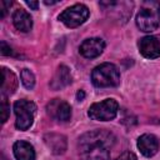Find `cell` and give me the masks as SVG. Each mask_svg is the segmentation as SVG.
<instances>
[{"mask_svg": "<svg viewBox=\"0 0 160 160\" xmlns=\"http://www.w3.org/2000/svg\"><path fill=\"white\" fill-rule=\"evenodd\" d=\"M114 142V135L106 130H91L82 134L78 141L80 160H110Z\"/></svg>", "mask_w": 160, "mask_h": 160, "instance_id": "cell-1", "label": "cell"}, {"mask_svg": "<svg viewBox=\"0 0 160 160\" xmlns=\"http://www.w3.org/2000/svg\"><path fill=\"white\" fill-rule=\"evenodd\" d=\"M136 26L145 32L154 31L160 25V2L144 1L136 15Z\"/></svg>", "mask_w": 160, "mask_h": 160, "instance_id": "cell-2", "label": "cell"}, {"mask_svg": "<svg viewBox=\"0 0 160 160\" xmlns=\"http://www.w3.org/2000/svg\"><path fill=\"white\" fill-rule=\"evenodd\" d=\"M91 81L96 88L116 86L120 82V72L114 64L104 62L92 70Z\"/></svg>", "mask_w": 160, "mask_h": 160, "instance_id": "cell-3", "label": "cell"}, {"mask_svg": "<svg viewBox=\"0 0 160 160\" xmlns=\"http://www.w3.org/2000/svg\"><path fill=\"white\" fill-rule=\"evenodd\" d=\"M118 110L119 104L115 99H105L100 102L92 104L88 110V115L96 121H109L116 116Z\"/></svg>", "mask_w": 160, "mask_h": 160, "instance_id": "cell-4", "label": "cell"}, {"mask_svg": "<svg viewBox=\"0 0 160 160\" xmlns=\"http://www.w3.org/2000/svg\"><path fill=\"white\" fill-rule=\"evenodd\" d=\"M14 111L16 115L15 126L19 130H28L34 121V116L36 112V105L29 100H18L14 104Z\"/></svg>", "mask_w": 160, "mask_h": 160, "instance_id": "cell-5", "label": "cell"}, {"mask_svg": "<svg viewBox=\"0 0 160 160\" xmlns=\"http://www.w3.org/2000/svg\"><path fill=\"white\" fill-rule=\"evenodd\" d=\"M89 14L90 11L88 6H85L84 4H75L65 9L59 15V20L68 28H78L88 20Z\"/></svg>", "mask_w": 160, "mask_h": 160, "instance_id": "cell-6", "label": "cell"}, {"mask_svg": "<svg viewBox=\"0 0 160 160\" xmlns=\"http://www.w3.org/2000/svg\"><path fill=\"white\" fill-rule=\"evenodd\" d=\"M46 112L55 120L59 121H69L71 118V108L70 105L60 99H54L46 105Z\"/></svg>", "mask_w": 160, "mask_h": 160, "instance_id": "cell-7", "label": "cell"}, {"mask_svg": "<svg viewBox=\"0 0 160 160\" xmlns=\"http://www.w3.org/2000/svg\"><path fill=\"white\" fill-rule=\"evenodd\" d=\"M139 51L146 59H156L160 56V35H150L140 39Z\"/></svg>", "mask_w": 160, "mask_h": 160, "instance_id": "cell-8", "label": "cell"}, {"mask_svg": "<svg viewBox=\"0 0 160 160\" xmlns=\"http://www.w3.org/2000/svg\"><path fill=\"white\" fill-rule=\"evenodd\" d=\"M105 48V42L100 38H90L82 41V44L79 48L80 54L86 59H94L99 56Z\"/></svg>", "mask_w": 160, "mask_h": 160, "instance_id": "cell-9", "label": "cell"}, {"mask_svg": "<svg viewBox=\"0 0 160 160\" xmlns=\"http://www.w3.org/2000/svg\"><path fill=\"white\" fill-rule=\"evenodd\" d=\"M138 149L144 156L151 158L159 150V140L152 134H142L138 139Z\"/></svg>", "mask_w": 160, "mask_h": 160, "instance_id": "cell-10", "label": "cell"}, {"mask_svg": "<svg viewBox=\"0 0 160 160\" xmlns=\"http://www.w3.org/2000/svg\"><path fill=\"white\" fill-rule=\"evenodd\" d=\"M44 142L50 149V151L55 155L64 154L66 150V146H68L66 138L61 134H55V132L45 134L44 135Z\"/></svg>", "mask_w": 160, "mask_h": 160, "instance_id": "cell-11", "label": "cell"}, {"mask_svg": "<svg viewBox=\"0 0 160 160\" xmlns=\"http://www.w3.org/2000/svg\"><path fill=\"white\" fill-rule=\"evenodd\" d=\"M14 155L16 160H35V150L34 146L24 140H19L12 146Z\"/></svg>", "mask_w": 160, "mask_h": 160, "instance_id": "cell-12", "label": "cell"}, {"mask_svg": "<svg viewBox=\"0 0 160 160\" xmlns=\"http://www.w3.org/2000/svg\"><path fill=\"white\" fill-rule=\"evenodd\" d=\"M70 82H71V74H70L69 68L65 65H60L50 82V86L54 90H59V89L68 86Z\"/></svg>", "mask_w": 160, "mask_h": 160, "instance_id": "cell-13", "label": "cell"}, {"mask_svg": "<svg viewBox=\"0 0 160 160\" xmlns=\"http://www.w3.org/2000/svg\"><path fill=\"white\" fill-rule=\"evenodd\" d=\"M12 22H14L15 28L22 32H28L32 28V19H31L30 14L28 11H25L24 9L15 10V12L12 14Z\"/></svg>", "mask_w": 160, "mask_h": 160, "instance_id": "cell-14", "label": "cell"}, {"mask_svg": "<svg viewBox=\"0 0 160 160\" xmlns=\"http://www.w3.org/2000/svg\"><path fill=\"white\" fill-rule=\"evenodd\" d=\"M1 76H2V80H1V95L6 96L8 94H12L16 88H18V79L15 76V74L6 69V68H1Z\"/></svg>", "mask_w": 160, "mask_h": 160, "instance_id": "cell-15", "label": "cell"}, {"mask_svg": "<svg viewBox=\"0 0 160 160\" xmlns=\"http://www.w3.org/2000/svg\"><path fill=\"white\" fill-rule=\"evenodd\" d=\"M20 79H21L22 85L26 89H32L34 88V85H35V76H34V74L29 69H22L21 70Z\"/></svg>", "mask_w": 160, "mask_h": 160, "instance_id": "cell-16", "label": "cell"}, {"mask_svg": "<svg viewBox=\"0 0 160 160\" xmlns=\"http://www.w3.org/2000/svg\"><path fill=\"white\" fill-rule=\"evenodd\" d=\"M0 109H1V122L4 124L8 120L9 115H10V105L8 104L6 96H4V95H1V105H0Z\"/></svg>", "mask_w": 160, "mask_h": 160, "instance_id": "cell-17", "label": "cell"}, {"mask_svg": "<svg viewBox=\"0 0 160 160\" xmlns=\"http://www.w3.org/2000/svg\"><path fill=\"white\" fill-rule=\"evenodd\" d=\"M116 160H138L136 159V155L131 151H124Z\"/></svg>", "mask_w": 160, "mask_h": 160, "instance_id": "cell-18", "label": "cell"}, {"mask_svg": "<svg viewBox=\"0 0 160 160\" xmlns=\"http://www.w3.org/2000/svg\"><path fill=\"white\" fill-rule=\"evenodd\" d=\"M1 54L2 55H14V52H12V50H11V48L5 42V41H1Z\"/></svg>", "mask_w": 160, "mask_h": 160, "instance_id": "cell-19", "label": "cell"}, {"mask_svg": "<svg viewBox=\"0 0 160 160\" xmlns=\"http://www.w3.org/2000/svg\"><path fill=\"white\" fill-rule=\"evenodd\" d=\"M12 2L11 1H0V10H1V18L2 16H5V14H6V11H8V8H10V5H11Z\"/></svg>", "mask_w": 160, "mask_h": 160, "instance_id": "cell-20", "label": "cell"}, {"mask_svg": "<svg viewBox=\"0 0 160 160\" xmlns=\"http://www.w3.org/2000/svg\"><path fill=\"white\" fill-rule=\"evenodd\" d=\"M26 5H28V6H30L31 9L36 10V9H38V6H39V2H38V1H26Z\"/></svg>", "mask_w": 160, "mask_h": 160, "instance_id": "cell-21", "label": "cell"}, {"mask_svg": "<svg viewBox=\"0 0 160 160\" xmlns=\"http://www.w3.org/2000/svg\"><path fill=\"white\" fill-rule=\"evenodd\" d=\"M84 96H85V92H84L82 90H79V91H78V94H76L78 100H82V99H84Z\"/></svg>", "mask_w": 160, "mask_h": 160, "instance_id": "cell-22", "label": "cell"}, {"mask_svg": "<svg viewBox=\"0 0 160 160\" xmlns=\"http://www.w3.org/2000/svg\"><path fill=\"white\" fill-rule=\"evenodd\" d=\"M44 2H45V4H46V5H54V4H56V2H58V1H49V0H45V1H44Z\"/></svg>", "mask_w": 160, "mask_h": 160, "instance_id": "cell-23", "label": "cell"}]
</instances>
